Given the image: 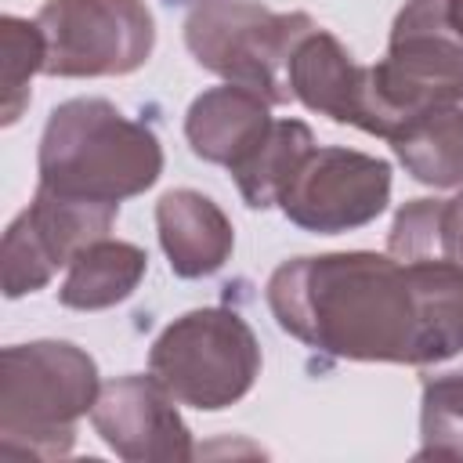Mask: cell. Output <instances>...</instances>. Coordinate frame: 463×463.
Segmentation results:
<instances>
[{
    "instance_id": "16",
    "label": "cell",
    "mask_w": 463,
    "mask_h": 463,
    "mask_svg": "<svg viewBox=\"0 0 463 463\" xmlns=\"http://www.w3.org/2000/svg\"><path fill=\"white\" fill-rule=\"evenodd\" d=\"M315 148V134L300 119H271L264 137L232 166V177L239 184V195L250 210L279 206L289 177L304 163V156Z\"/></svg>"
},
{
    "instance_id": "11",
    "label": "cell",
    "mask_w": 463,
    "mask_h": 463,
    "mask_svg": "<svg viewBox=\"0 0 463 463\" xmlns=\"http://www.w3.org/2000/svg\"><path fill=\"white\" fill-rule=\"evenodd\" d=\"M289 94L333 123H351L376 134L373 72L369 65H358L351 51L322 25H315L289 58Z\"/></svg>"
},
{
    "instance_id": "5",
    "label": "cell",
    "mask_w": 463,
    "mask_h": 463,
    "mask_svg": "<svg viewBox=\"0 0 463 463\" xmlns=\"http://www.w3.org/2000/svg\"><path fill=\"white\" fill-rule=\"evenodd\" d=\"M148 373L181 405L217 412L250 394L260 376V344L239 311L195 307L156 336Z\"/></svg>"
},
{
    "instance_id": "20",
    "label": "cell",
    "mask_w": 463,
    "mask_h": 463,
    "mask_svg": "<svg viewBox=\"0 0 463 463\" xmlns=\"http://www.w3.org/2000/svg\"><path fill=\"white\" fill-rule=\"evenodd\" d=\"M445 18H449V29L463 40V0H445Z\"/></svg>"
},
{
    "instance_id": "3",
    "label": "cell",
    "mask_w": 463,
    "mask_h": 463,
    "mask_svg": "<svg viewBox=\"0 0 463 463\" xmlns=\"http://www.w3.org/2000/svg\"><path fill=\"white\" fill-rule=\"evenodd\" d=\"M98 362L69 340L0 351V459H61L98 402Z\"/></svg>"
},
{
    "instance_id": "7",
    "label": "cell",
    "mask_w": 463,
    "mask_h": 463,
    "mask_svg": "<svg viewBox=\"0 0 463 463\" xmlns=\"http://www.w3.org/2000/svg\"><path fill=\"white\" fill-rule=\"evenodd\" d=\"M43 72L61 80L137 72L156 47V18L145 0H47L36 11Z\"/></svg>"
},
{
    "instance_id": "1",
    "label": "cell",
    "mask_w": 463,
    "mask_h": 463,
    "mask_svg": "<svg viewBox=\"0 0 463 463\" xmlns=\"http://www.w3.org/2000/svg\"><path fill=\"white\" fill-rule=\"evenodd\" d=\"M268 307L300 344L347 362L434 365L463 347V268L391 253H318L279 264Z\"/></svg>"
},
{
    "instance_id": "8",
    "label": "cell",
    "mask_w": 463,
    "mask_h": 463,
    "mask_svg": "<svg viewBox=\"0 0 463 463\" xmlns=\"http://www.w3.org/2000/svg\"><path fill=\"white\" fill-rule=\"evenodd\" d=\"M391 203V163L354 148H311L289 177L282 213L318 235H340L376 221Z\"/></svg>"
},
{
    "instance_id": "9",
    "label": "cell",
    "mask_w": 463,
    "mask_h": 463,
    "mask_svg": "<svg viewBox=\"0 0 463 463\" xmlns=\"http://www.w3.org/2000/svg\"><path fill=\"white\" fill-rule=\"evenodd\" d=\"M116 217V203H87L36 188L33 203L4 232V297L18 300L25 293L43 289L54 279V271L69 268V260L83 246L105 239Z\"/></svg>"
},
{
    "instance_id": "2",
    "label": "cell",
    "mask_w": 463,
    "mask_h": 463,
    "mask_svg": "<svg viewBox=\"0 0 463 463\" xmlns=\"http://www.w3.org/2000/svg\"><path fill=\"white\" fill-rule=\"evenodd\" d=\"M40 184L87 203H123L163 174V145L152 127L123 116L105 98L61 101L40 137Z\"/></svg>"
},
{
    "instance_id": "19",
    "label": "cell",
    "mask_w": 463,
    "mask_h": 463,
    "mask_svg": "<svg viewBox=\"0 0 463 463\" xmlns=\"http://www.w3.org/2000/svg\"><path fill=\"white\" fill-rule=\"evenodd\" d=\"M43 33L36 18L4 14L0 18V119L4 127L18 123V116L29 105V83L36 72H43Z\"/></svg>"
},
{
    "instance_id": "17",
    "label": "cell",
    "mask_w": 463,
    "mask_h": 463,
    "mask_svg": "<svg viewBox=\"0 0 463 463\" xmlns=\"http://www.w3.org/2000/svg\"><path fill=\"white\" fill-rule=\"evenodd\" d=\"M416 459L463 463V347L445 362L420 365V449Z\"/></svg>"
},
{
    "instance_id": "13",
    "label": "cell",
    "mask_w": 463,
    "mask_h": 463,
    "mask_svg": "<svg viewBox=\"0 0 463 463\" xmlns=\"http://www.w3.org/2000/svg\"><path fill=\"white\" fill-rule=\"evenodd\" d=\"M271 127V101L242 83L203 90L184 116V137L206 163L235 166Z\"/></svg>"
},
{
    "instance_id": "10",
    "label": "cell",
    "mask_w": 463,
    "mask_h": 463,
    "mask_svg": "<svg viewBox=\"0 0 463 463\" xmlns=\"http://www.w3.org/2000/svg\"><path fill=\"white\" fill-rule=\"evenodd\" d=\"M177 405L181 402L152 373H130L98 391L90 423L127 463H184L192 459V430L184 427Z\"/></svg>"
},
{
    "instance_id": "6",
    "label": "cell",
    "mask_w": 463,
    "mask_h": 463,
    "mask_svg": "<svg viewBox=\"0 0 463 463\" xmlns=\"http://www.w3.org/2000/svg\"><path fill=\"white\" fill-rule=\"evenodd\" d=\"M369 72L376 137L387 141L416 116L463 98V40L449 29L445 0H409L391 25L383 61Z\"/></svg>"
},
{
    "instance_id": "18",
    "label": "cell",
    "mask_w": 463,
    "mask_h": 463,
    "mask_svg": "<svg viewBox=\"0 0 463 463\" xmlns=\"http://www.w3.org/2000/svg\"><path fill=\"white\" fill-rule=\"evenodd\" d=\"M387 253L398 260H452L463 268V188L452 199H412L394 213Z\"/></svg>"
},
{
    "instance_id": "4",
    "label": "cell",
    "mask_w": 463,
    "mask_h": 463,
    "mask_svg": "<svg viewBox=\"0 0 463 463\" xmlns=\"http://www.w3.org/2000/svg\"><path fill=\"white\" fill-rule=\"evenodd\" d=\"M318 22L304 11H268L253 0H195L184 14L188 54L224 83H242L286 105L289 58Z\"/></svg>"
},
{
    "instance_id": "12",
    "label": "cell",
    "mask_w": 463,
    "mask_h": 463,
    "mask_svg": "<svg viewBox=\"0 0 463 463\" xmlns=\"http://www.w3.org/2000/svg\"><path fill=\"white\" fill-rule=\"evenodd\" d=\"M156 228L170 271L181 279L221 271L235 250V228L228 213L195 188H170L156 203Z\"/></svg>"
},
{
    "instance_id": "15",
    "label": "cell",
    "mask_w": 463,
    "mask_h": 463,
    "mask_svg": "<svg viewBox=\"0 0 463 463\" xmlns=\"http://www.w3.org/2000/svg\"><path fill=\"white\" fill-rule=\"evenodd\" d=\"M391 145L412 181L430 188L463 184V98L416 116Z\"/></svg>"
},
{
    "instance_id": "14",
    "label": "cell",
    "mask_w": 463,
    "mask_h": 463,
    "mask_svg": "<svg viewBox=\"0 0 463 463\" xmlns=\"http://www.w3.org/2000/svg\"><path fill=\"white\" fill-rule=\"evenodd\" d=\"M148 271V253L123 239H98L69 260L58 300L72 311H101L127 300Z\"/></svg>"
}]
</instances>
